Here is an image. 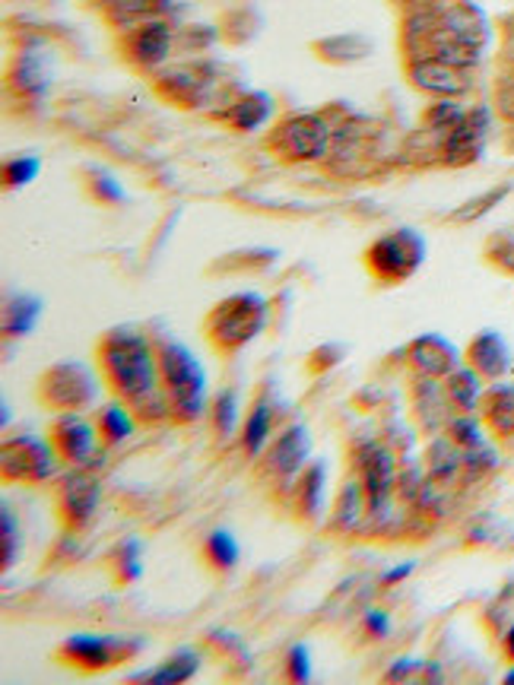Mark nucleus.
<instances>
[{
	"instance_id": "obj_8",
	"label": "nucleus",
	"mask_w": 514,
	"mask_h": 685,
	"mask_svg": "<svg viewBox=\"0 0 514 685\" xmlns=\"http://www.w3.org/2000/svg\"><path fill=\"white\" fill-rule=\"evenodd\" d=\"M270 143L289 162H314L331 152V127L318 115H292L277 127Z\"/></svg>"
},
{
	"instance_id": "obj_24",
	"label": "nucleus",
	"mask_w": 514,
	"mask_h": 685,
	"mask_svg": "<svg viewBox=\"0 0 514 685\" xmlns=\"http://www.w3.org/2000/svg\"><path fill=\"white\" fill-rule=\"evenodd\" d=\"M445 394L448 400L463 409V413H473L476 404H480V394H483V384H480V372L476 368H458L448 375V384H445Z\"/></svg>"
},
{
	"instance_id": "obj_10",
	"label": "nucleus",
	"mask_w": 514,
	"mask_h": 685,
	"mask_svg": "<svg viewBox=\"0 0 514 685\" xmlns=\"http://www.w3.org/2000/svg\"><path fill=\"white\" fill-rule=\"evenodd\" d=\"M54 448L74 467H89L99 457V426H93L83 413H64L52 429Z\"/></svg>"
},
{
	"instance_id": "obj_15",
	"label": "nucleus",
	"mask_w": 514,
	"mask_h": 685,
	"mask_svg": "<svg viewBox=\"0 0 514 685\" xmlns=\"http://www.w3.org/2000/svg\"><path fill=\"white\" fill-rule=\"evenodd\" d=\"M309 457H311L309 429H306V426H289V429L270 445L267 463H270V470H274L277 477L292 480V477H299V473L306 470Z\"/></svg>"
},
{
	"instance_id": "obj_1",
	"label": "nucleus",
	"mask_w": 514,
	"mask_h": 685,
	"mask_svg": "<svg viewBox=\"0 0 514 685\" xmlns=\"http://www.w3.org/2000/svg\"><path fill=\"white\" fill-rule=\"evenodd\" d=\"M103 358L105 378L115 387V394L128 406L137 409V416L143 419H165L169 397L162 387V365L159 353L150 346V340L137 330L121 328L111 330L103 340Z\"/></svg>"
},
{
	"instance_id": "obj_29",
	"label": "nucleus",
	"mask_w": 514,
	"mask_h": 685,
	"mask_svg": "<svg viewBox=\"0 0 514 685\" xmlns=\"http://www.w3.org/2000/svg\"><path fill=\"white\" fill-rule=\"evenodd\" d=\"M299 505H302V511L309 517H314L324 507V463H311L309 470L302 473V482H299Z\"/></svg>"
},
{
	"instance_id": "obj_40",
	"label": "nucleus",
	"mask_w": 514,
	"mask_h": 685,
	"mask_svg": "<svg viewBox=\"0 0 514 685\" xmlns=\"http://www.w3.org/2000/svg\"><path fill=\"white\" fill-rule=\"evenodd\" d=\"M413 571H416V561H404V565H394V568H387L385 575H382V584H385V587H390V584L407 581Z\"/></svg>"
},
{
	"instance_id": "obj_31",
	"label": "nucleus",
	"mask_w": 514,
	"mask_h": 685,
	"mask_svg": "<svg viewBox=\"0 0 514 685\" xmlns=\"http://www.w3.org/2000/svg\"><path fill=\"white\" fill-rule=\"evenodd\" d=\"M115 558H118V571H121L125 581H140L143 578V543L137 536H128L118 546Z\"/></svg>"
},
{
	"instance_id": "obj_25",
	"label": "nucleus",
	"mask_w": 514,
	"mask_h": 685,
	"mask_svg": "<svg viewBox=\"0 0 514 685\" xmlns=\"http://www.w3.org/2000/svg\"><path fill=\"white\" fill-rule=\"evenodd\" d=\"M486 419L499 435H514V384H495L486 394Z\"/></svg>"
},
{
	"instance_id": "obj_17",
	"label": "nucleus",
	"mask_w": 514,
	"mask_h": 685,
	"mask_svg": "<svg viewBox=\"0 0 514 685\" xmlns=\"http://www.w3.org/2000/svg\"><path fill=\"white\" fill-rule=\"evenodd\" d=\"M130 57L143 67H156L169 57L172 51V23L169 20H156V23L140 25L133 29L128 42Z\"/></svg>"
},
{
	"instance_id": "obj_21",
	"label": "nucleus",
	"mask_w": 514,
	"mask_h": 685,
	"mask_svg": "<svg viewBox=\"0 0 514 685\" xmlns=\"http://www.w3.org/2000/svg\"><path fill=\"white\" fill-rule=\"evenodd\" d=\"M270 111H274V99L270 96L248 93V96H242L238 101H232L229 108L223 111V121L235 127V130H257V127L267 125Z\"/></svg>"
},
{
	"instance_id": "obj_14",
	"label": "nucleus",
	"mask_w": 514,
	"mask_h": 685,
	"mask_svg": "<svg viewBox=\"0 0 514 685\" xmlns=\"http://www.w3.org/2000/svg\"><path fill=\"white\" fill-rule=\"evenodd\" d=\"M489 133V111L486 108H473L467 111L463 125L458 130L448 133L445 140V162L448 165H467L473 159H480L483 143H486Z\"/></svg>"
},
{
	"instance_id": "obj_26",
	"label": "nucleus",
	"mask_w": 514,
	"mask_h": 685,
	"mask_svg": "<svg viewBox=\"0 0 514 685\" xmlns=\"http://www.w3.org/2000/svg\"><path fill=\"white\" fill-rule=\"evenodd\" d=\"M270 431H274V409L270 404H255L248 419H245V431H242V445L251 457H257L264 451V445L270 441Z\"/></svg>"
},
{
	"instance_id": "obj_22",
	"label": "nucleus",
	"mask_w": 514,
	"mask_h": 685,
	"mask_svg": "<svg viewBox=\"0 0 514 685\" xmlns=\"http://www.w3.org/2000/svg\"><path fill=\"white\" fill-rule=\"evenodd\" d=\"M13 83L26 93V96H42L52 83V67L42 57V51H26L13 71Z\"/></svg>"
},
{
	"instance_id": "obj_12",
	"label": "nucleus",
	"mask_w": 514,
	"mask_h": 685,
	"mask_svg": "<svg viewBox=\"0 0 514 685\" xmlns=\"http://www.w3.org/2000/svg\"><path fill=\"white\" fill-rule=\"evenodd\" d=\"M410 362L426 378H448L461 368V353L451 340L438 333H422L410 343Z\"/></svg>"
},
{
	"instance_id": "obj_39",
	"label": "nucleus",
	"mask_w": 514,
	"mask_h": 685,
	"mask_svg": "<svg viewBox=\"0 0 514 685\" xmlns=\"http://www.w3.org/2000/svg\"><path fill=\"white\" fill-rule=\"evenodd\" d=\"M499 111L514 125V76H508L499 89Z\"/></svg>"
},
{
	"instance_id": "obj_7",
	"label": "nucleus",
	"mask_w": 514,
	"mask_h": 685,
	"mask_svg": "<svg viewBox=\"0 0 514 685\" xmlns=\"http://www.w3.org/2000/svg\"><path fill=\"white\" fill-rule=\"evenodd\" d=\"M57 448L35 438V435H20L3 445V477L17 482H49L57 477Z\"/></svg>"
},
{
	"instance_id": "obj_41",
	"label": "nucleus",
	"mask_w": 514,
	"mask_h": 685,
	"mask_svg": "<svg viewBox=\"0 0 514 685\" xmlns=\"http://www.w3.org/2000/svg\"><path fill=\"white\" fill-rule=\"evenodd\" d=\"M499 264H502L505 270H512V274H514V242H512V238L505 242V251L499 254Z\"/></svg>"
},
{
	"instance_id": "obj_16",
	"label": "nucleus",
	"mask_w": 514,
	"mask_h": 685,
	"mask_svg": "<svg viewBox=\"0 0 514 685\" xmlns=\"http://www.w3.org/2000/svg\"><path fill=\"white\" fill-rule=\"evenodd\" d=\"M108 20L121 29H140V25L165 20L179 10L175 0H103Z\"/></svg>"
},
{
	"instance_id": "obj_30",
	"label": "nucleus",
	"mask_w": 514,
	"mask_h": 685,
	"mask_svg": "<svg viewBox=\"0 0 514 685\" xmlns=\"http://www.w3.org/2000/svg\"><path fill=\"white\" fill-rule=\"evenodd\" d=\"M0 531H3V568H10L13 561H20V553H23V531H20V521L13 517L10 505H3Z\"/></svg>"
},
{
	"instance_id": "obj_35",
	"label": "nucleus",
	"mask_w": 514,
	"mask_h": 685,
	"mask_svg": "<svg viewBox=\"0 0 514 685\" xmlns=\"http://www.w3.org/2000/svg\"><path fill=\"white\" fill-rule=\"evenodd\" d=\"M508 194V188H495V191H489V194H483V197H476V201H470L467 206H461L451 220L454 223H470V220H480L483 213H489L492 206H495V201H502Z\"/></svg>"
},
{
	"instance_id": "obj_19",
	"label": "nucleus",
	"mask_w": 514,
	"mask_h": 685,
	"mask_svg": "<svg viewBox=\"0 0 514 685\" xmlns=\"http://www.w3.org/2000/svg\"><path fill=\"white\" fill-rule=\"evenodd\" d=\"M197 670H201V651H194V647H181V651H175L165 663H159L153 670L137 673L133 679H137V683H153V685H179L188 683Z\"/></svg>"
},
{
	"instance_id": "obj_6",
	"label": "nucleus",
	"mask_w": 514,
	"mask_h": 685,
	"mask_svg": "<svg viewBox=\"0 0 514 685\" xmlns=\"http://www.w3.org/2000/svg\"><path fill=\"white\" fill-rule=\"evenodd\" d=\"M140 651H143V641L130 638V634L79 632L71 634L61 644V654L67 657V663H74L79 670H108L115 663L137 657Z\"/></svg>"
},
{
	"instance_id": "obj_34",
	"label": "nucleus",
	"mask_w": 514,
	"mask_h": 685,
	"mask_svg": "<svg viewBox=\"0 0 514 685\" xmlns=\"http://www.w3.org/2000/svg\"><path fill=\"white\" fill-rule=\"evenodd\" d=\"M39 172H42V159H39L35 152H29V156L10 159L3 175H7V184H10V188H23V184H29Z\"/></svg>"
},
{
	"instance_id": "obj_38",
	"label": "nucleus",
	"mask_w": 514,
	"mask_h": 685,
	"mask_svg": "<svg viewBox=\"0 0 514 685\" xmlns=\"http://www.w3.org/2000/svg\"><path fill=\"white\" fill-rule=\"evenodd\" d=\"M93 191H96V197H103V201H108V203H118V201H121V197H125L121 184H118L115 178H108V175L96 178V181H93Z\"/></svg>"
},
{
	"instance_id": "obj_32",
	"label": "nucleus",
	"mask_w": 514,
	"mask_h": 685,
	"mask_svg": "<svg viewBox=\"0 0 514 685\" xmlns=\"http://www.w3.org/2000/svg\"><path fill=\"white\" fill-rule=\"evenodd\" d=\"M238 394L235 390H223L213 404V422H216V431L223 438H229L232 431L238 429Z\"/></svg>"
},
{
	"instance_id": "obj_33",
	"label": "nucleus",
	"mask_w": 514,
	"mask_h": 685,
	"mask_svg": "<svg viewBox=\"0 0 514 685\" xmlns=\"http://www.w3.org/2000/svg\"><path fill=\"white\" fill-rule=\"evenodd\" d=\"M448 438L458 445V448H467V451H476L483 448V431H480V422L470 419V416H458L448 422Z\"/></svg>"
},
{
	"instance_id": "obj_42",
	"label": "nucleus",
	"mask_w": 514,
	"mask_h": 685,
	"mask_svg": "<svg viewBox=\"0 0 514 685\" xmlns=\"http://www.w3.org/2000/svg\"><path fill=\"white\" fill-rule=\"evenodd\" d=\"M505 654L514 660V625L505 632Z\"/></svg>"
},
{
	"instance_id": "obj_13",
	"label": "nucleus",
	"mask_w": 514,
	"mask_h": 685,
	"mask_svg": "<svg viewBox=\"0 0 514 685\" xmlns=\"http://www.w3.org/2000/svg\"><path fill=\"white\" fill-rule=\"evenodd\" d=\"M410 83L422 93H432L441 99H454L470 89V79L463 76V67L445 64L438 57H426V61H413Z\"/></svg>"
},
{
	"instance_id": "obj_9",
	"label": "nucleus",
	"mask_w": 514,
	"mask_h": 685,
	"mask_svg": "<svg viewBox=\"0 0 514 685\" xmlns=\"http://www.w3.org/2000/svg\"><path fill=\"white\" fill-rule=\"evenodd\" d=\"M356 467H360V485L362 492H365V505H368V511L382 514L390 505L394 482H397L394 457L382 445L365 441V445H360V451H356Z\"/></svg>"
},
{
	"instance_id": "obj_20",
	"label": "nucleus",
	"mask_w": 514,
	"mask_h": 685,
	"mask_svg": "<svg viewBox=\"0 0 514 685\" xmlns=\"http://www.w3.org/2000/svg\"><path fill=\"white\" fill-rule=\"evenodd\" d=\"M45 311V302L39 296H29V292H17L10 296L3 304V330L7 336H26L35 330L39 318Z\"/></svg>"
},
{
	"instance_id": "obj_5",
	"label": "nucleus",
	"mask_w": 514,
	"mask_h": 685,
	"mask_svg": "<svg viewBox=\"0 0 514 685\" xmlns=\"http://www.w3.org/2000/svg\"><path fill=\"white\" fill-rule=\"evenodd\" d=\"M42 397L64 413H83L99 400V378L86 362H57L42 381Z\"/></svg>"
},
{
	"instance_id": "obj_37",
	"label": "nucleus",
	"mask_w": 514,
	"mask_h": 685,
	"mask_svg": "<svg viewBox=\"0 0 514 685\" xmlns=\"http://www.w3.org/2000/svg\"><path fill=\"white\" fill-rule=\"evenodd\" d=\"M365 629L375 634V638H387L390 634V616L378 607L365 609Z\"/></svg>"
},
{
	"instance_id": "obj_28",
	"label": "nucleus",
	"mask_w": 514,
	"mask_h": 685,
	"mask_svg": "<svg viewBox=\"0 0 514 685\" xmlns=\"http://www.w3.org/2000/svg\"><path fill=\"white\" fill-rule=\"evenodd\" d=\"M463 118H467V108H461L458 101H438V105H432L429 108V115H426V121H429V133H438L441 137V143L448 140V133L451 130H458V127L463 125ZM445 152V150H441Z\"/></svg>"
},
{
	"instance_id": "obj_43",
	"label": "nucleus",
	"mask_w": 514,
	"mask_h": 685,
	"mask_svg": "<svg viewBox=\"0 0 514 685\" xmlns=\"http://www.w3.org/2000/svg\"><path fill=\"white\" fill-rule=\"evenodd\" d=\"M505 685H514V670L512 673H505Z\"/></svg>"
},
{
	"instance_id": "obj_4",
	"label": "nucleus",
	"mask_w": 514,
	"mask_h": 685,
	"mask_svg": "<svg viewBox=\"0 0 514 685\" xmlns=\"http://www.w3.org/2000/svg\"><path fill=\"white\" fill-rule=\"evenodd\" d=\"M426 260V238L416 228H394L368 248V267L385 282L410 279Z\"/></svg>"
},
{
	"instance_id": "obj_2",
	"label": "nucleus",
	"mask_w": 514,
	"mask_h": 685,
	"mask_svg": "<svg viewBox=\"0 0 514 685\" xmlns=\"http://www.w3.org/2000/svg\"><path fill=\"white\" fill-rule=\"evenodd\" d=\"M159 365H162V387H165L172 416L179 422L201 419L206 409V372L201 358L184 343L169 340L159 346Z\"/></svg>"
},
{
	"instance_id": "obj_3",
	"label": "nucleus",
	"mask_w": 514,
	"mask_h": 685,
	"mask_svg": "<svg viewBox=\"0 0 514 685\" xmlns=\"http://www.w3.org/2000/svg\"><path fill=\"white\" fill-rule=\"evenodd\" d=\"M267 324V302L257 292H235L223 304H216V311L210 314V340L235 353L242 346H248L257 333Z\"/></svg>"
},
{
	"instance_id": "obj_18",
	"label": "nucleus",
	"mask_w": 514,
	"mask_h": 685,
	"mask_svg": "<svg viewBox=\"0 0 514 685\" xmlns=\"http://www.w3.org/2000/svg\"><path fill=\"white\" fill-rule=\"evenodd\" d=\"M470 365L486 378H502L512 368V350H508L505 336L495 330H483L470 343Z\"/></svg>"
},
{
	"instance_id": "obj_11",
	"label": "nucleus",
	"mask_w": 514,
	"mask_h": 685,
	"mask_svg": "<svg viewBox=\"0 0 514 685\" xmlns=\"http://www.w3.org/2000/svg\"><path fill=\"white\" fill-rule=\"evenodd\" d=\"M99 499H103V485L93 473H86V467H74L71 473L61 477V507L74 527H83L96 514Z\"/></svg>"
},
{
	"instance_id": "obj_36",
	"label": "nucleus",
	"mask_w": 514,
	"mask_h": 685,
	"mask_svg": "<svg viewBox=\"0 0 514 685\" xmlns=\"http://www.w3.org/2000/svg\"><path fill=\"white\" fill-rule=\"evenodd\" d=\"M289 679L296 683H311V651L306 644H296L289 647Z\"/></svg>"
},
{
	"instance_id": "obj_23",
	"label": "nucleus",
	"mask_w": 514,
	"mask_h": 685,
	"mask_svg": "<svg viewBox=\"0 0 514 685\" xmlns=\"http://www.w3.org/2000/svg\"><path fill=\"white\" fill-rule=\"evenodd\" d=\"M96 426H99V435H103L108 445H121L128 441L133 429H137V419L130 413L128 404H105L96 416Z\"/></svg>"
},
{
	"instance_id": "obj_27",
	"label": "nucleus",
	"mask_w": 514,
	"mask_h": 685,
	"mask_svg": "<svg viewBox=\"0 0 514 685\" xmlns=\"http://www.w3.org/2000/svg\"><path fill=\"white\" fill-rule=\"evenodd\" d=\"M206 558L219 568V571H232L242 558V546L232 531H213L206 536Z\"/></svg>"
}]
</instances>
